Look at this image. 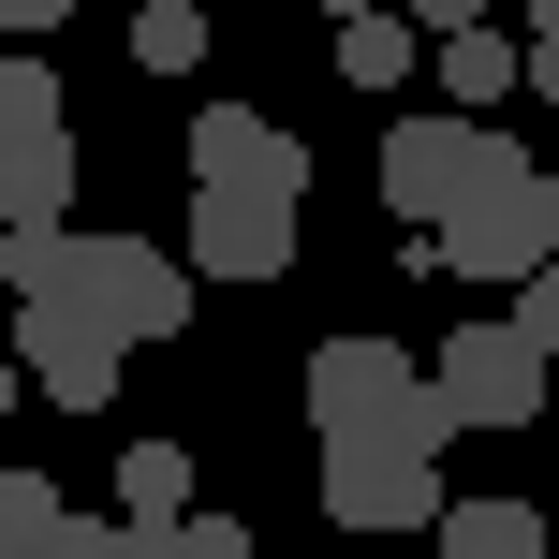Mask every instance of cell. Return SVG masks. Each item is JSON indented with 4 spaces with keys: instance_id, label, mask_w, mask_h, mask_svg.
Masks as SVG:
<instances>
[{
    "instance_id": "cell-7",
    "label": "cell",
    "mask_w": 559,
    "mask_h": 559,
    "mask_svg": "<svg viewBox=\"0 0 559 559\" xmlns=\"http://www.w3.org/2000/svg\"><path fill=\"white\" fill-rule=\"evenodd\" d=\"M413 383H427V368L397 354V338H368V324H354V338H324V354H309V383H295V397H309V442H338V427H383V413H413Z\"/></svg>"
},
{
    "instance_id": "cell-4",
    "label": "cell",
    "mask_w": 559,
    "mask_h": 559,
    "mask_svg": "<svg viewBox=\"0 0 559 559\" xmlns=\"http://www.w3.org/2000/svg\"><path fill=\"white\" fill-rule=\"evenodd\" d=\"M192 295H206V280L177 265V236H88V251H74V309H104L133 354L192 324Z\"/></svg>"
},
{
    "instance_id": "cell-18",
    "label": "cell",
    "mask_w": 559,
    "mask_h": 559,
    "mask_svg": "<svg viewBox=\"0 0 559 559\" xmlns=\"http://www.w3.org/2000/svg\"><path fill=\"white\" fill-rule=\"evenodd\" d=\"M397 15H413V29H427V45H442V29H472V15H486V0H397Z\"/></svg>"
},
{
    "instance_id": "cell-9",
    "label": "cell",
    "mask_w": 559,
    "mask_h": 559,
    "mask_svg": "<svg viewBox=\"0 0 559 559\" xmlns=\"http://www.w3.org/2000/svg\"><path fill=\"white\" fill-rule=\"evenodd\" d=\"M427 545H442V559H559L545 501H515V486H442V515H427Z\"/></svg>"
},
{
    "instance_id": "cell-5",
    "label": "cell",
    "mask_w": 559,
    "mask_h": 559,
    "mask_svg": "<svg viewBox=\"0 0 559 559\" xmlns=\"http://www.w3.org/2000/svg\"><path fill=\"white\" fill-rule=\"evenodd\" d=\"M192 192H280V206H309V133L265 118V104H206L192 118Z\"/></svg>"
},
{
    "instance_id": "cell-11",
    "label": "cell",
    "mask_w": 559,
    "mask_h": 559,
    "mask_svg": "<svg viewBox=\"0 0 559 559\" xmlns=\"http://www.w3.org/2000/svg\"><path fill=\"white\" fill-rule=\"evenodd\" d=\"M413 59H427V29L397 15V0L338 15V88H368V104H383V88H413Z\"/></svg>"
},
{
    "instance_id": "cell-24",
    "label": "cell",
    "mask_w": 559,
    "mask_h": 559,
    "mask_svg": "<svg viewBox=\"0 0 559 559\" xmlns=\"http://www.w3.org/2000/svg\"><path fill=\"white\" fill-rule=\"evenodd\" d=\"M0 45H15V29H0Z\"/></svg>"
},
{
    "instance_id": "cell-1",
    "label": "cell",
    "mask_w": 559,
    "mask_h": 559,
    "mask_svg": "<svg viewBox=\"0 0 559 559\" xmlns=\"http://www.w3.org/2000/svg\"><path fill=\"white\" fill-rule=\"evenodd\" d=\"M442 442H456V413L427 383H413V413L338 427V442H324V531H354V545L427 531V515H442Z\"/></svg>"
},
{
    "instance_id": "cell-8",
    "label": "cell",
    "mask_w": 559,
    "mask_h": 559,
    "mask_svg": "<svg viewBox=\"0 0 559 559\" xmlns=\"http://www.w3.org/2000/svg\"><path fill=\"white\" fill-rule=\"evenodd\" d=\"M472 133H486V118H442V104H397L383 118V206H397V222H442V206L472 192Z\"/></svg>"
},
{
    "instance_id": "cell-3",
    "label": "cell",
    "mask_w": 559,
    "mask_h": 559,
    "mask_svg": "<svg viewBox=\"0 0 559 559\" xmlns=\"http://www.w3.org/2000/svg\"><path fill=\"white\" fill-rule=\"evenodd\" d=\"M0 354L45 383V413H104L118 368H133V338H118L104 309H74V295H15V338H0Z\"/></svg>"
},
{
    "instance_id": "cell-14",
    "label": "cell",
    "mask_w": 559,
    "mask_h": 559,
    "mask_svg": "<svg viewBox=\"0 0 559 559\" xmlns=\"http://www.w3.org/2000/svg\"><path fill=\"white\" fill-rule=\"evenodd\" d=\"M133 74H206V0H147L133 15Z\"/></svg>"
},
{
    "instance_id": "cell-17",
    "label": "cell",
    "mask_w": 559,
    "mask_h": 559,
    "mask_svg": "<svg viewBox=\"0 0 559 559\" xmlns=\"http://www.w3.org/2000/svg\"><path fill=\"white\" fill-rule=\"evenodd\" d=\"M45 559H118V515H74V501H59V545Z\"/></svg>"
},
{
    "instance_id": "cell-10",
    "label": "cell",
    "mask_w": 559,
    "mask_h": 559,
    "mask_svg": "<svg viewBox=\"0 0 559 559\" xmlns=\"http://www.w3.org/2000/svg\"><path fill=\"white\" fill-rule=\"evenodd\" d=\"M427 59H442V104H456V118H486V104H515V74H531V45H515L501 15H472V29H442V45H427Z\"/></svg>"
},
{
    "instance_id": "cell-22",
    "label": "cell",
    "mask_w": 559,
    "mask_h": 559,
    "mask_svg": "<svg viewBox=\"0 0 559 559\" xmlns=\"http://www.w3.org/2000/svg\"><path fill=\"white\" fill-rule=\"evenodd\" d=\"M531 45H559V0H531Z\"/></svg>"
},
{
    "instance_id": "cell-21",
    "label": "cell",
    "mask_w": 559,
    "mask_h": 559,
    "mask_svg": "<svg viewBox=\"0 0 559 559\" xmlns=\"http://www.w3.org/2000/svg\"><path fill=\"white\" fill-rule=\"evenodd\" d=\"M15 397H29V368H15V354H0V413H15Z\"/></svg>"
},
{
    "instance_id": "cell-12",
    "label": "cell",
    "mask_w": 559,
    "mask_h": 559,
    "mask_svg": "<svg viewBox=\"0 0 559 559\" xmlns=\"http://www.w3.org/2000/svg\"><path fill=\"white\" fill-rule=\"evenodd\" d=\"M192 472H206L192 442H133V456H118V515H147V531H177V515H192Z\"/></svg>"
},
{
    "instance_id": "cell-15",
    "label": "cell",
    "mask_w": 559,
    "mask_h": 559,
    "mask_svg": "<svg viewBox=\"0 0 559 559\" xmlns=\"http://www.w3.org/2000/svg\"><path fill=\"white\" fill-rule=\"evenodd\" d=\"M177 559H265V545L236 531V515H177Z\"/></svg>"
},
{
    "instance_id": "cell-13",
    "label": "cell",
    "mask_w": 559,
    "mask_h": 559,
    "mask_svg": "<svg viewBox=\"0 0 559 559\" xmlns=\"http://www.w3.org/2000/svg\"><path fill=\"white\" fill-rule=\"evenodd\" d=\"M74 251H88L74 222H0V280L15 295H74Z\"/></svg>"
},
{
    "instance_id": "cell-6",
    "label": "cell",
    "mask_w": 559,
    "mask_h": 559,
    "mask_svg": "<svg viewBox=\"0 0 559 559\" xmlns=\"http://www.w3.org/2000/svg\"><path fill=\"white\" fill-rule=\"evenodd\" d=\"M177 265L251 295V280L295 265V206H280V192H192V222H177Z\"/></svg>"
},
{
    "instance_id": "cell-20",
    "label": "cell",
    "mask_w": 559,
    "mask_h": 559,
    "mask_svg": "<svg viewBox=\"0 0 559 559\" xmlns=\"http://www.w3.org/2000/svg\"><path fill=\"white\" fill-rule=\"evenodd\" d=\"M531 88H545V118H559V45H531Z\"/></svg>"
},
{
    "instance_id": "cell-19",
    "label": "cell",
    "mask_w": 559,
    "mask_h": 559,
    "mask_svg": "<svg viewBox=\"0 0 559 559\" xmlns=\"http://www.w3.org/2000/svg\"><path fill=\"white\" fill-rule=\"evenodd\" d=\"M59 15H74V0H0V29H15V45H29V29H59Z\"/></svg>"
},
{
    "instance_id": "cell-23",
    "label": "cell",
    "mask_w": 559,
    "mask_h": 559,
    "mask_svg": "<svg viewBox=\"0 0 559 559\" xmlns=\"http://www.w3.org/2000/svg\"><path fill=\"white\" fill-rule=\"evenodd\" d=\"M324 15H368V0H324Z\"/></svg>"
},
{
    "instance_id": "cell-2",
    "label": "cell",
    "mask_w": 559,
    "mask_h": 559,
    "mask_svg": "<svg viewBox=\"0 0 559 559\" xmlns=\"http://www.w3.org/2000/svg\"><path fill=\"white\" fill-rule=\"evenodd\" d=\"M427 397H442L456 427H531L545 397H559V354L501 309V324H456L442 354H427Z\"/></svg>"
},
{
    "instance_id": "cell-16",
    "label": "cell",
    "mask_w": 559,
    "mask_h": 559,
    "mask_svg": "<svg viewBox=\"0 0 559 559\" xmlns=\"http://www.w3.org/2000/svg\"><path fill=\"white\" fill-rule=\"evenodd\" d=\"M515 324H531V338H545V354H559V251H545L531 280H515Z\"/></svg>"
}]
</instances>
